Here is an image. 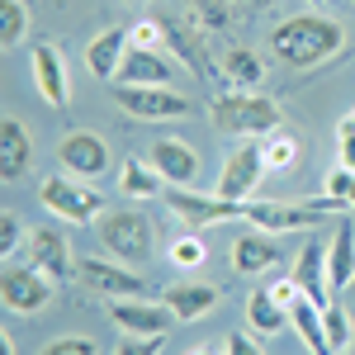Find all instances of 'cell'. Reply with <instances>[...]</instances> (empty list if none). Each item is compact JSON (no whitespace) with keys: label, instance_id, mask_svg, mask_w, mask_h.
Returning <instances> with one entry per match:
<instances>
[{"label":"cell","instance_id":"6da1fadb","mask_svg":"<svg viewBox=\"0 0 355 355\" xmlns=\"http://www.w3.org/2000/svg\"><path fill=\"white\" fill-rule=\"evenodd\" d=\"M270 48L284 67L313 71V67L331 62V57L346 48V28L336 24V19H327V15H294V19L275 24Z\"/></svg>","mask_w":355,"mask_h":355},{"label":"cell","instance_id":"7a4b0ae2","mask_svg":"<svg viewBox=\"0 0 355 355\" xmlns=\"http://www.w3.org/2000/svg\"><path fill=\"white\" fill-rule=\"evenodd\" d=\"M214 128L227 137H270L279 133V105L270 95H256V90H223L214 100Z\"/></svg>","mask_w":355,"mask_h":355},{"label":"cell","instance_id":"3957f363","mask_svg":"<svg viewBox=\"0 0 355 355\" xmlns=\"http://www.w3.org/2000/svg\"><path fill=\"white\" fill-rule=\"evenodd\" d=\"M346 218V204L341 199H313V204H251L246 199V223H256V227H270V232H299V227H322V223H336Z\"/></svg>","mask_w":355,"mask_h":355},{"label":"cell","instance_id":"277c9868","mask_svg":"<svg viewBox=\"0 0 355 355\" xmlns=\"http://www.w3.org/2000/svg\"><path fill=\"white\" fill-rule=\"evenodd\" d=\"M38 199L53 209L62 223H100L105 218V194L90 190V180H76V175H48L38 185Z\"/></svg>","mask_w":355,"mask_h":355},{"label":"cell","instance_id":"5b68a950","mask_svg":"<svg viewBox=\"0 0 355 355\" xmlns=\"http://www.w3.org/2000/svg\"><path fill=\"white\" fill-rule=\"evenodd\" d=\"M95 232H100V242L110 246L119 261H128V266H137V261L152 256V218L137 214V209H114V214H105V218L95 223Z\"/></svg>","mask_w":355,"mask_h":355},{"label":"cell","instance_id":"8992f818","mask_svg":"<svg viewBox=\"0 0 355 355\" xmlns=\"http://www.w3.org/2000/svg\"><path fill=\"white\" fill-rule=\"evenodd\" d=\"M162 199H166V209L185 223L190 232H199V227H214V223H227V218H246V204H237V199H223V194H194V190L171 185Z\"/></svg>","mask_w":355,"mask_h":355},{"label":"cell","instance_id":"52a82bcc","mask_svg":"<svg viewBox=\"0 0 355 355\" xmlns=\"http://www.w3.org/2000/svg\"><path fill=\"white\" fill-rule=\"evenodd\" d=\"M261 175H266V152H261V142H232V152L223 157L214 194L246 204V199L256 194V185H261Z\"/></svg>","mask_w":355,"mask_h":355},{"label":"cell","instance_id":"ba28073f","mask_svg":"<svg viewBox=\"0 0 355 355\" xmlns=\"http://www.w3.org/2000/svg\"><path fill=\"white\" fill-rule=\"evenodd\" d=\"M114 95H119V110L123 114L152 119V123H162V119H185V114H190V100H185L180 90H171V85H119Z\"/></svg>","mask_w":355,"mask_h":355},{"label":"cell","instance_id":"9c48e42d","mask_svg":"<svg viewBox=\"0 0 355 355\" xmlns=\"http://www.w3.org/2000/svg\"><path fill=\"white\" fill-rule=\"evenodd\" d=\"M76 279H81L90 294H105V299H147V279L128 266H114V261H100V256H85L76 266Z\"/></svg>","mask_w":355,"mask_h":355},{"label":"cell","instance_id":"30bf717a","mask_svg":"<svg viewBox=\"0 0 355 355\" xmlns=\"http://www.w3.org/2000/svg\"><path fill=\"white\" fill-rule=\"evenodd\" d=\"M53 284L57 279H48L38 266H10L5 279H0V299H5L10 313H24L28 318V313H38V308L53 303Z\"/></svg>","mask_w":355,"mask_h":355},{"label":"cell","instance_id":"8fae6325","mask_svg":"<svg viewBox=\"0 0 355 355\" xmlns=\"http://www.w3.org/2000/svg\"><path fill=\"white\" fill-rule=\"evenodd\" d=\"M28 67H33V85H38V95H43L53 110H67V105H71V76H67L62 48H57V43H33Z\"/></svg>","mask_w":355,"mask_h":355},{"label":"cell","instance_id":"7c38bea8","mask_svg":"<svg viewBox=\"0 0 355 355\" xmlns=\"http://www.w3.org/2000/svg\"><path fill=\"white\" fill-rule=\"evenodd\" d=\"M57 157L67 166V175H76V180H100L110 171V147L95 133H67L57 142Z\"/></svg>","mask_w":355,"mask_h":355},{"label":"cell","instance_id":"4fadbf2b","mask_svg":"<svg viewBox=\"0 0 355 355\" xmlns=\"http://www.w3.org/2000/svg\"><path fill=\"white\" fill-rule=\"evenodd\" d=\"M157 28H162V43L171 53L180 57L185 67H190L199 81H218V71H214V57L204 48V38H199V28H185L180 19H171V15H157Z\"/></svg>","mask_w":355,"mask_h":355},{"label":"cell","instance_id":"5bb4252c","mask_svg":"<svg viewBox=\"0 0 355 355\" xmlns=\"http://www.w3.org/2000/svg\"><path fill=\"white\" fill-rule=\"evenodd\" d=\"M110 318L114 327H123L128 336H166L171 322H175V313L166 303H142V299H114Z\"/></svg>","mask_w":355,"mask_h":355},{"label":"cell","instance_id":"9a60e30c","mask_svg":"<svg viewBox=\"0 0 355 355\" xmlns=\"http://www.w3.org/2000/svg\"><path fill=\"white\" fill-rule=\"evenodd\" d=\"M289 275L299 279V289L318 303V308H331V303H336L331 279H327V242H322V237H308V246L299 251V266Z\"/></svg>","mask_w":355,"mask_h":355},{"label":"cell","instance_id":"2e32d148","mask_svg":"<svg viewBox=\"0 0 355 355\" xmlns=\"http://www.w3.org/2000/svg\"><path fill=\"white\" fill-rule=\"evenodd\" d=\"M28 266L48 275V279H71L76 275V261H71V246L57 227H33L28 232Z\"/></svg>","mask_w":355,"mask_h":355},{"label":"cell","instance_id":"e0dca14e","mask_svg":"<svg viewBox=\"0 0 355 355\" xmlns=\"http://www.w3.org/2000/svg\"><path fill=\"white\" fill-rule=\"evenodd\" d=\"M175 81V62L157 48H128L123 67H119V85H171Z\"/></svg>","mask_w":355,"mask_h":355},{"label":"cell","instance_id":"ac0fdd59","mask_svg":"<svg viewBox=\"0 0 355 355\" xmlns=\"http://www.w3.org/2000/svg\"><path fill=\"white\" fill-rule=\"evenodd\" d=\"M162 303L175 313V322H194V318H209L223 303V289L218 284H190V279H180V284H171L162 294Z\"/></svg>","mask_w":355,"mask_h":355},{"label":"cell","instance_id":"d6986e66","mask_svg":"<svg viewBox=\"0 0 355 355\" xmlns=\"http://www.w3.org/2000/svg\"><path fill=\"white\" fill-rule=\"evenodd\" d=\"M152 166L162 171L166 185H190L194 175H199V152H194L190 142H180V137H162L152 147Z\"/></svg>","mask_w":355,"mask_h":355},{"label":"cell","instance_id":"ffe728a7","mask_svg":"<svg viewBox=\"0 0 355 355\" xmlns=\"http://www.w3.org/2000/svg\"><path fill=\"white\" fill-rule=\"evenodd\" d=\"M327 279H331V294H341V289L355 279V223H351V218H336V223H331Z\"/></svg>","mask_w":355,"mask_h":355},{"label":"cell","instance_id":"44dd1931","mask_svg":"<svg viewBox=\"0 0 355 355\" xmlns=\"http://www.w3.org/2000/svg\"><path fill=\"white\" fill-rule=\"evenodd\" d=\"M128 48H133V33H128V28H105V33L85 48V62H90V71H95V76L114 81V76H119V67H123V57H128Z\"/></svg>","mask_w":355,"mask_h":355},{"label":"cell","instance_id":"7402d4cb","mask_svg":"<svg viewBox=\"0 0 355 355\" xmlns=\"http://www.w3.org/2000/svg\"><path fill=\"white\" fill-rule=\"evenodd\" d=\"M270 266H279V246L266 232H246L232 246V270L237 275H270Z\"/></svg>","mask_w":355,"mask_h":355},{"label":"cell","instance_id":"603a6c76","mask_svg":"<svg viewBox=\"0 0 355 355\" xmlns=\"http://www.w3.org/2000/svg\"><path fill=\"white\" fill-rule=\"evenodd\" d=\"M28 133H24V123L19 119H5L0 123V175L5 180H19L28 171Z\"/></svg>","mask_w":355,"mask_h":355},{"label":"cell","instance_id":"cb8c5ba5","mask_svg":"<svg viewBox=\"0 0 355 355\" xmlns=\"http://www.w3.org/2000/svg\"><path fill=\"white\" fill-rule=\"evenodd\" d=\"M289 322H294V331L303 336V346H313V355H336L327 341V318H322V308L313 299H299L294 308H289Z\"/></svg>","mask_w":355,"mask_h":355},{"label":"cell","instance_id":"d4e9b609","mask_svg":"<svg viewBox=\"0 0 355 355\" xmlns=\"http://www.w3.org/2000/svg\"><path fill=\"white\" fill-rule=\"evenodd\" d=\"M162 185H166L162 171H157L152 162H142V157H128L123 171H119V190L133 194V199H157V194H166Z\"/></svg>","mask_w":355,"mask_h":355},{"label":"cell","instance_id":"484cf974","mask_svg":"<svg viewBox=\"0 0 355 355\" xmlns=\"http://www.w3.org/2000/svg\"><path fill=\"white\" fill-rule=\"evenodd\" d=\"M223 81H227V90H256V85L266 81V67H261L256 53L232 48V53L223 57Z\"/></svg>","mask_w":355,"mask_h":355},{"label":"cell","instance_id":"4316f807","mask_svg":"<svg viewBox=\"0 0 355 355\" xmlns=\"http://www.w3.org/2000/svg\"><path fill=\"white\" fill-rule=\"evenodd\" d=\"M246 322L256 331H266V336H275V331L289 322V308H279V303L270 299V289L261 284V289H251V299H246Z\"/></svg>","mask_w":355,"mask_h":355},{"label":"cell","instance_id":"83f0119b","mask_svg":"<svg viewBox=\"0 0 355 355\" xmlns=\"http://www.w3.org/2000/svg\"><path fill=\"white\" fill-rule=\"evenodd\" d=\"M261 152H266V171H289V166L299 162V137L279 128V133H270L261 142Z\"/></svg>","mask_w":355,"mask_h":355},{"label":"cell","instance_id":"f1b7e54d","mask_svg":"<svg viewBox=\"0 0 355 355\" xmlns=\"http://www.w3.org/2000/svg\"><path fill=\"white\" fill-rule=\"evenodd\" d=\"M190 10L204 33H227V24H232V0H190Z\"/></svg>","mask_w":355,"mask_h":355},{"label":"cell","instance_id":"f546056e","mask_svg":"<svg viewBox=\"0 0 355 355\" xmlns=\"http://www.w3.org/2000/svg\"><path fill=\"white\" fill-rule=\"evenodd\" d=\"M24 33H28L24 0H0V43L15 48V43H24Z\"/></svg>","mask_w":355,"mask_h":355},{"label":"cell","instance_id":"4dcf8cb0","mask_svg":"<svg viewBox=\"0 0 355 355\" xmlns=\"http://www.w3.org/2000/svg\"><path fill=\"white\" fill-rule=\"evenodd\" d=\"M322 190H327L331 199H341L346 209H355V171L351 166H331L327 180H322Z\"/></svg>","mask_w":355,"mask_h":355},{"label":"cell","instance_id":"1f68e13d","mask_svg":"<svg viewBox=\"0 0 355 355\" xmlns=\"http://www.w3.org/2000/svg\"><path fill=\"white\" fill-rule=\"evenodd\" d=\"M322 318H327L331 351H346V341H351V318H346V308H341V303H331V308H322Z\"/></svg>","mask_w":355,"mask_h":355},{"label":"cell","instance_id":"d6a6232c","mask_svg":"<svg viewBox=\"0 0 355 355\" xmlns=\"http://www.w3.org/2000/svg\"><path fill=\"white\" fill-rule=\"evenodd\" d=\"M204 256H209V251H204V242H199V232L171 242V261H175V266H204Z\"/></svg>","mask_w":355,"mask_h":355},{"label":"cell","instance_id":"836d02e7","mask_svg":"<svg viewBox=\"0 0 355 355\" xmlns=\"http://www.w3.org/2000/svg\"><path fill=\"white\" fill-rule=\"evenodd\" d=\"M266 289H270V299L279 303V308H294L299 299H308V294L299 289V279H294V275H279V279H270Z\"/></svg>","mask_w":355,"mask_h":355},{"label":"cell","instance_id":"e575fe53","mask_svg":"<svg viewBox=\"0 0 355 355\" xmlns=\"http://www.w3.org/2000/svg\"><path fill=\"white\" fill-rule=\"evenodd\" d=\"M38 355H100L95 351V341L90 336H57L48 351H38Z\"/></svg>","mask_w":355,"mask_h":355},{"label":"cell","instance_id":"d590c367","mask_svg":"<svg viewBox=\"0 0 355 355\" xmlns=\"http://www.w3.org/2000/svg\"><path fill=\"white\" fill-rule=\"evenodd\" d=\"M19 237H24V223H19V214H0V256H10L15 246H19Z\"/></svg>","mask_w":355,"mask_h":355},{"label":"cell","instance_id":"8d00e7d4","mask_svg":"<svg viewBox=\"0 0 355 355\" xmlns=\"http://www.w3.org/2000/svg\"><path fill=\"white\" fill-rule=\"evenodd\" d=\"M336 147H341V166H351V171H355V114L336 123Z\"/></svg>","mask_w":355,"mask_h":355},{"label":"cell","instance_id":"74e56055","mask_svg":"<svg viewBox=\"0 0 355 355\" xmlns=\"http://www.w3.org/2000/svg\"><path fill=\"white\" fill-rule=\"evenodd\" d=\"M166 336H133V341H119L114 355H162Z\"/></svg>","mask_w":355,"mask_h":355},{"label":"cell","instance_id":"f35d334b","mask_svg":"<svg viewBox=\"0 0 355 355\" xmlns=\"http://www.w3.org/2000/svg\"><path fill=\"white\" fill-rule=\"evenodd\" d=\"M223 355H266L251 336H242V331H232V336H223Z\"/></svg>","mask_w":355,"mask_h":355},{"label":"cell","instance_id":"ab89813d","mask_svg":"<svg viewBox=\"0 0 355 355\" xmlns=\"http://www.w3.org/2000/svg\"><path fill=\"white\" fill-rule=\"evenodd\" d=\"M133 43H137V48H157V43H162V28H157V19H152V24H137V28H133Z\"/></svg>","mask_w":355,"mask_h":355},{"label":"cell","instance_id":"60d3db41","mask_svg":"<svg viewBox=\"0 0 355 355\" xmlns=\"http://www.w3.org/2000/svg\"><path fill=\"white\" fill-rule=\"evenodd\" d=\"M0 355H15V336L10 331H0Z\"/></svg>","mask_w":355,"mask_h":355},{"label":"cell","instance_id":"b9f144b4","mask_svg":"<svg viewBox=\"0 0 355 355\" xmlns=\"http://www.w3.org/2000/svg\"><path fill=\"white\" fill-rule=\"evenodd\" d=\"M246 10H266V5H275V0H242Z\"/></svg>","mask_w":355,"mask_h":355},{"label":"cell","instance_id":"7bdbcfd3","mask_svg":"<svg viewBox=\"0 0 355 355\" xmlns=\"http://www.w3.org/2000/svg\"><path fill=\"white\" fill-rule=\"evenodd\" d=\"M123 5H152V0H123Z\"/></svg>","mask_w":355,"mask_h":355},{"label":"cell","instance_id":"ee69618b","mask_svg":"<svg viewBox=\"0 0 355 355\" xmlns=\"http://www.w3.org/2000/svg\"><path fill=\"white\" fill-rule=\"evenodd\" d=\"M190 355H214V351H190Z\"/></svg>","mask_w":355,"mask_h":355},{"label":"cell","instance_id":"f6af8a7d","mask_svg":"<svg viewBox=\"0 0 355 355\" xmlns=\"http://www.w3.org/2000/svg\"><path fill=\"white\" fill-rule=\"evenodd\" d=\"M351 355H355V351H351Z\"/></svg>","mask_w":355,"mask_h":355}]
</instances>
